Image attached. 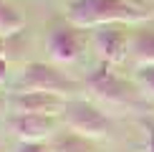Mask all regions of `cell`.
<instances>
[{"label": "cell", "instance_id": "7", "mask_svg": "<svg viewBox=\"0 0 154 152\" xmlns=\"http://www.w3.org/2000/svg\"><path fill=\"white\" fill-rule=\"evenodd\" d=\"M94 46H96L104 63H119L126 56V51H129V38H126V33L121 28L104 25V28H96Z\"/></svg>", "mask_w": 154, "mask_h": 152}, {"label": "cell", "instance_id": "12", "mask_svg": "<svg viewBox=\"0 0 154 152\" xmlns=\"http://www.w3.org/2000/svg\"><path fill=\"white\" fill-rule=\"evenodd\" d=\"M137 81H139V84H142L146 91L154 97V63H149V66H142V68H139V71H137Z\"/></svg>", "mask_w": 154, "mask_h": 152}, {"label": "cell", "instance_id": "15", "mask_svg": "<svg viewBox=\"0 0 154 152\" xmlns=\"http://www.w3.org/2000/svg\"><path fill=\"white\" fill-rule=\"evenodd\" d=\"M3 51H5V41H3V36H0V59H3Z\"/></svg>", "mask_w": 154, "mask_h": 152}, {"label": "cell", "instance_id": "3", "mask_svg": "<svg viewBox=\"0 0 154 152\" xmlns=\"http://www.w3.org/2000/svg\"><path fill=\"white\" fill-rule=\"evenodd\" d=\"M15 89L18 91H41V94H63L68 91H76L79 84L71 81L68 76H63L58 68L48 66V63H41V61H33L20 71L15 81Z\"/></svg>", "mask_w": 154, "mask_h": 152}, {"label": "cell", "instance_id": "11", "mask_svg": "<svg viewBox=\"0 0 154 152\" xmlns=\"http://www.w3.org/2000/svg\"><path fill=\"white\" fill-rule=\"evenodd\" d=\"M25 25V18L10 0H0V36H13L20 33Z\"/></svg>", "mask_w": 154, "mask_h": 152}, {"label": "cell", "instance_id": "4", "mask_svg": "<svg viewBox=\"0 0 154 152\" xmlns=\"http://www.w3.org/2000/svg\"><path fill=\"white\" fill-rule=\"evenodd\" d=\"M8 124L20 142H43L56 135L58 117L56 114H13Z\"/></svg>", "mask_w": 154, "mask_h": 152}, {"label": "cell", "instance_id": "8", "mask_svg": "<svg viewBox=\"0 0 154 152\" xmlns=\"http://www.w3.org/2000/svg\"><path fill=\"white\" fill-rule=\"evenodd\" d=\"M48 51L56 61H76L81 53V38L76 33V25H56L48 36Z\"/></svg>", "mask_w": 154, "mask_h": 152}, {"label": "cell", "instance_id": "10", "mask_svg": "<svg viewBox=\"0 0 154 152\" xmlns=\"http://www.w3.org/2000/svg\"><path fill=\"white\" fill-rule=\"evenodd\" d=\"M129 51L144 66L154 63V30H139L129 38Z\"/></svg>", "mask_w": 154, "mask_h": 152}, {"label": "cell", "instance_id": "14", "mask_svg": "<svg viewBox=\"0 0 154 152\" xmlns=\"http://www.w3.org/2000/svg\"><path fill=\"white\" fill-rule=\"evenodd\" d=\"M5 71H8V66H5V61L0 59V81H5Z\"/></svg>", "mask_w": 154, "mask_h": 152}, {"label": "cell", "instance_id": "5", "mask_svg": "<svg viewBox=\"0 0 154 152\" xmlns=\"http://www.w3.org/2000/svg\"><path fill=\"white\" fill-rule=\"evenodd\" d=\"M88 86H91V91L99 99L109 101V104H124V101L134 99L131 84H126L121 76L114 74L111 68H109V63H104L101 68H96V71L88 76Z\"/></svg>", "mask_w": 154, "mask_h": 152}, {"label": "cell", "instance_id": "13", "mask_svg": "<svg viewBox=\"0 0 154 152\" xmlns=\"http://www.w3.org/2000/svg\"><path fill=\"white\" fill-rule=\"evenodd\" d=\"M13 152H51L48 142H18Z\"/></svg>", "mask_w": 154, "mask_h": 152}, {"label": "cell", "instance_id": "1", "mask_svg": "<svg viewBox=\"0 0 154 152\" xmlns=\"http://www.w3.org/2000/svg\"><path fill=\"white\" fill-rule=\"evenodd\" d=\"M149 15L126 0H73L68 5V23L76 28H104L111 23H137Z\"/></svg>", "mask_w": 154, "mask_h": 152}, {"label": "cell", "instance_id": "6", "mask_svg": "<svg viewBox=\"0 0 154 152\" xmlns=\"http://www.w3.org/2000/svg\"><path fill=\"white\" fill-rule=\"evenodd\" d=\"M13 114H61L66 99L58 94H41V91H15L10 97Z\"/></svg>", "mask_w": 154, "mask_h": 152}, {"label": "cell", "instance_id": "2", "mask_svg": "<svg viewBox=\"0 0 154 152\" xmlns=\"http://www.w3.org/2000/svg\"><path fill=\"white\" fill-rule=\"evenodd\" d=\"M61 119L71 132H79L88 139L104 137L111 132V119L99 106L88 104L83 99H66V104L61 109Z\"/></svg>", "mask_w": 154, "mask_h": 152}, {"label": "cell", "instance_id": "9", "mask_svg": "<svg viewBox=\"0 0 154 152\" xmlns=\"http://www.w3.org/2000/svg\"><path fill=\"white\" fill-rule=\"evenodd\" d=\"M48 144H51V152H99L94 139L83 137L79 132H71V129L56 132L48 139Z\"/></svg>", "mask_w": 154, "mask_h": 152}, {"label": "cell", "instance_id": "16", "mask_svg": "<svg viewBox=\"0 0 154 152\" xmlns=\"http://www.w3.org/2000/svg\"><path fill=\"white\" fill-rule=\"evenodd\" d=\"M0 106H3V99H0Z\"/></svg>", "mask_w": 154, "mask_h": 152}]
</instances>
